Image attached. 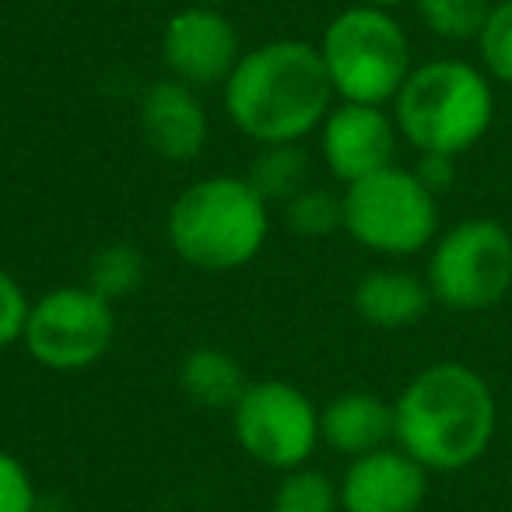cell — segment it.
I'll use <instances>...</instances> for the list:
<instances>
[{"label":"cell","mask_w":512,"mask_h":512,"mask_svg":"<svg viewBox=\"0 0 512 512\" xmlns=\"http://www.w3.org/2000/svg\"><path fill=\"white\" fill-rule=\"evenodd\" d=\"M246 179L267 204H288L309 186V155L302 144H264L256 151Z\"/></svg>","instance_id":"e0dca14e"},{"label":"cell","mask_w":512,"mask_h":512,"mask_svg":"<svg viewBox=\"0 0 512 512\" xmlns=\"http://www.w3.org/2000/svg\"><path fill=\"white\" fill-rule=\"evenodd\" d=\"M137 127H141L144 144L158 158L176 165L193 162L211 134L197 88L183 85L169 74L144 88L141 102H137Z\"/></svg>","instance_id":"4fadbf2b"},{"label":"cell","mask_w":512,"mask_h":512,"mask_svg":"<svg viewBox=\"0 0 512 512\" xmlns=\"http://www.w3.org/2000/svg\"><path fill=\"white\" fill-rule=\"evenodd\" d=\"M337 509H341L337 484L323 470L309 467V463L288 470L281 477L271 505V512H337Z\"/></svg>","instance_id":"ffe728a7"},{"label":"cell","mask_w":512,"mask_h":512,"mask_svg":"<svg viewBox=\"0 0 512 512\" xmlns=\"http://www.w3.org/2000/svg\"><path fill=\"white\" fill-rule=\"evenodd\" d=\"M355 4H369V8H386V11H393V8H400V4H407V0H355Z\"/></svg>","instance_id":"484cf974"},{"label":"cell","mask_w":512,"mask_h":512,"mask_svg":"<svg viewBox=\"0 0 512 512\" xmlns=\"http://www.w3.org/2000/svg\"><path fill=\"white\" fill-rule=\"evenodd\" d=\"M232 432L249 460L288 474L320 446V407L295 383L256 379L232 407Z\"/></svg>","instance_id":"ba28073f"},{"label":"cell","mask_w":512,"mask_h":512,"mask_svg":"<svg viewBox=\"0 0 512 512\" xmlns=\"http://www.w3.org/2000/svg\"><path fill=\"white\" fill-rule=\"evenodd\" d=\"M498 432L488 379L463 362H432L393 400V446L428 474H456L481 460Z\"/></svg>","instance_id":"6da1fadb"},{"label":"cell","mask_w":512,"mask_h":512,"mask_svg":"<svg viewBox=\"0 0 512 512\" xmlns=\"http://www.w3.org/2000/svg\"><path fill=\"white\" fill-rule=\"evenodd\" d=\"M320 442L348 460L393 446V404L372 390L337 393L320 407Z\"/></svg>","instance_id":"5bb4252c"},{"label":"cell","mask_w":512,"mask_h":512,"mask_svg":"<svg viewBox=\"0 0 512 512\" xmlns=\"http://www.w3.org/2000/svg\"><path fill=\"white\" fill-rule=\"evenodd\" d=\"M316 134H320L323 165L344 186L393 165L400 144L393 113H386V106H362V102H334Z\"/></svg>","instance_id":"8fae6325"},{"label":"cell","mask_w":512,"mask_h":512,"mask_svg":"<svg viewBox=\"0 0 512 512\" xmlns=\"http://www.w3.org/2000/svg\"><path fill=\"white\" fill-rule=\"evenodd\" d=\"M32 299L25 295L22 281L0 267V351L22 344L25 327H29Z\"/></svg>","instance_id":"603a6c76"},{"label":"cell","mask_w":512,"mask_h":512,"mask_svg":"<svg viewBox=\"0 0 512 512\" xmlns=\"http://www.w3.org/2000/svg\"><path fill=\"white\" fill-rule=\"evenodd\" d=\"M414 176H418L435 197H442V193L453 190V183H456V158L453 155H418Z\"/></svg>","instance_id":"d4e9b609"},{"label":"cell","mask_w":512,"mask_h":512,"mask_svg":"<svg viewBox=\"0 0 512 512\" xmlns=\"http://www.w3.org/2000/svg\"><path fill=\"white\" fill-rule=\"evenodd\" d=\"M320 60L334 85L337 102L362 106H390L414 71L411 39L404 25L386 8L351 4L337 11L323 29Z\"/></svg>","instance_id":"5b68a950"},{"label":"cell","mask_w":512,"mask_h":512,"mask_svg":"<svg viewBox=\"0 0 512 512\" xmlns=\"http://www.w3.org/2000/svg\"><path fill=\"white\" fill-rule=\"evenodd\" d=\"M421 25L446 43H477L495 0H411Z\"/></svg>","instance_id":"ac0fdd59"},{"label":"cell","mask_w":512,"mask_h":512,"mask_svg":"<svg viewBox=\"0 0 512 512\" xmlns=\"http://www.w3.org/2000/svg\"><path fill=\"white\" fill-rule=\"evenodd\" d=\"M204 4H211V8H225V4H232V0H204Z\"/></svg>","instance_id":"4316f807"},{"label":"cell","mask_w":512,"mask_h":512,"mask_svg":"<svg viewBox=\"0 0 512 512\" xmlns=\"http://www.w3.org/2000/svg\"><path fill=\"white\" fill-rule=\"evenodd\" d=\"M337 495L344 512H418L428 495V470L400 446H386L351 460Z\"/></svg>","instance_id":"7c38bea8"},{"label":"cell","mask_w":512,"mask_h":512,"mask_svg":"<svg viewBox=\"0 0 512 512\" xmlns=\"http://www.w3.org/2000/svg\"><path fill=\"white\" fill-rule=\"evenodd\" d=\"M341 228L379 256H414L435 242L439 197L404 165H386L348 183L341 193Z\"/></svg>","instance_id":"8992f818"},{"label":"cell","mask_w":512,"mask_h":512,"mask_svg":"<svg viewBox=\"0 0 512 512\" xmlns=\"http://www.w3.org/2000/svg\"><path fill=\"white\" fill-rule=\"evenodd\" d=\"M393 120L400 141L418 155H467L495 120V81L481 64L439 57L414 64L397 92Z\"/></svg>","instance_id":"3957f363"},{"label":"cell","mask_w":512,"mask_h":512,"mask_svg":"<svg viewBox=\"0 0 512 512\" xmlns=\"http://www.w3.org/2000/svg\"><path fill=\"white\" fill-rule=\"evenodd\" d=\"M355 313L376 330H407L432 309V288L407 267H376L362 274L351 292Z\"/></svg>","instance_id":"9a60e30c"},{"label":"cell","mask_w":512,"mask_h":512,"mask_svg":"<svg viewBox=\"0 0 512 512\" xmlns=\"http://www.w3.org/2000/svg\"><path fill=\"white\" fill-rule=\"evenodd\" d=\"M425 281L453 313H484L512 292V232L495 218H463L428 246Z\"/></svg>","instance_id":"52a82bcc"},{"label":"cell","mask_w":512,"mask_h":512,"mask_svg":"<svg viewBox=\"0 0 512 512\" xmlns=\"http://www.w3.org/2000/svg\"><path fill=\"white\" fill-rule=\"evenodd\" d=\"M242 57L239 29L221 8L193 4L165 22L162 29V64L169 78L190 88L225 85Z\"/></svg>","instance_id":"30bf717a"},{"label":"cell","mask_w":512,"mask_h":512,"mask_svg":"<svg viewBox=\"0 0 512 512\" xmlns=\"http://www.w3.org/2000/svg\"><path fill=\"white\" fill-rule=\"evenodd\" d=\"M39 495L29 467L15 453L0 449V512H36Z\"/></svg>","instance_id":"cb8c5ba5"},{"label":"cell","mask_w":512,"mask_h":512,"mask_svg":"<svg viewBox=\"0 0 512 512\" xmlns=\"http://www.w3.org/2000/svg\"><path fill=\"white\" fill-rule=\"evenodd\" d=\"M144 281V253L130 242H113V246L99 249L88 267V288L99 292L102 299L116 302L141 288Z\"/></svg>","instance_id":"d6986e66"},{"label":"cell","mask_w":512,"mask_h":512,"mask_svg":"<svg viewBox=\"0 0 512 512\" xmlns=\"http://www.w3.org/2000/svg\"><path fill=\"white\" fill-rule=\"evenodd\" d=\"M285 221L295 235L323 239L341 228V197L323 186H306L285 204Z\"/></svg>","instance_id":"44dd1931"},{"label":"cell","mask_w":512,"mask_h":512,"mask_svg":"<svg viewBox=\"0 0 512 512\" xmlns=\"http://www.w3.org/2000/svg\"><path fill=\"white\" fill-rule=\"evenodd\" d=\"M165 232L183 264L225 274L253 264L271 235V204L246 176H207L169 207Z\"/></svg>","instance_id":"277c9868"},{"label":"cell","mask_w":512,"mask_h":512,"mask_svg":"<svg viewBox=\"0 0 512 512\" xmlns=\"http://www.w3.org/2000/svg\"><path fill=\"white\" fill-rule=\"evenodd\" d=\"M474 46L484 74L498 85L512 88V0H495Z\"/></svg>","instance_id":"7402d4cb"},{"label":"cell","mask_w":512,"mask_h":512,"mask_svg":"<svg viewBox=\"0 0 512 512\" xmlns=\"http://www.w3.org/2000/svg\"><path fill=\"white\" fill-rule=\"evenodd\" d=\"M249 379L239 358L221 348H193L179 362V390L200 407L211 411H232L246 393Z\"/></svg>","instance_id":"2e32d148"},{"label":"cell","mask_w":512,"mask_h":512,"mask_svg":"<svg viewBox=\"0 0 512 512\" xmlns=\"http://www.w3.org/2000/svg\"><path fill=\"white\" fill-rule=\"evenodd\" d=\"M221 88L232 127L260 148L302 144L337 99L320 50L302 39H274L242 53Z\"/></svg>","instance_id":"7a4b0ae2"},{"label":"cell","mask_w":512,"mask_h":512,"mask_svg":"<svg viewBox=\"0 0 512 512\" xmlns=\"http://www.w3.org/2000/svg\"><path fill=\"white\" fill-rule=\"evenodd\" d=\"M116 337L113 302L88 285H64L32 302L22 344L43 369L81 372L109 355Z\"/></svg>","instance_id":"9c48e42d"}]
</instances>
